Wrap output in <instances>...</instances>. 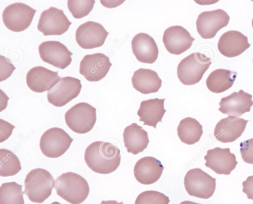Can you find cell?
<instances>
[{"instance_id":"cell-39","label":"cell","mask_w":253,"mask_h":204,"mask_svg":"<svg viewBox=\"0 0 253 204\" xmlns=\"http://www.w3.org/2000/svg\"><path fill=\"white\" fill-rule=\"evenodd\" d=\"M50 204H60V203L58 202H52V203Z\"/></svg>"},{"instance_id":"cell-4","label":"cell","mask_w":253,"mask_h":204,"mask_svg":"<svg viewBox=\"0 0 253 204\" xmlns=\"http://www.w3.org/2000/svg\"><path fill=\"white\" fill-rule=\"evenodd\" d=\"M211 64V58L200 52H193L179 63L177 68V77L185 85L196 84L202 79Z\"/></svg>"},{"instance_id":"cell-34","label":"cell","mask_w":253,"mask_h":204,"mask_svg":"<svg viewBox=\"0 0 253 204\" xmlns=\"http://www.w3.org/2000/svg\"><path fill=\"white\" fill-rule=\"evenodd\" d=\"M15 126L10 123L2 119H0V143L6 140L12 134Z\"/></svg>"},{"instance_id":"cell-3","label":"cell","mask_w":253,"mask_h":204,"mask_svg":"<svg viewBox=\"0 0 253 204\" xmlns=\"http://www.w3.org/2000/svg\"><path fill=\"white\" fill-rule=\"evenodd\" d=\"M24 186V193L29 200L33 203L41 204L51 195L55 181L49 171L37 168L27 174Z\"/></svg>"},{"instance_id":"cell-30","label":"cell","mask_w":253,"mask_h":204,"mask_svg":"<svg viewBox=\"0 0 253 204\" xmlns=\"http://www.w3.org/2000/svg\"><path fill=\"white\" fill-rule=\"evenodd\" d=\"M94 0H69L67 6L72 16L76 19L87 16L92 10L95 3Z\"/></svg>"},{"instance_id":"cell-21","label":"cell","mask_w":253,"mask_h":204,"mask_svg":"<svg viewBox=\"0 0 253 204\" xmlns=\"http://www.w3.org/2000/svg\"><path fill=\"white\" fill-rule=\"evenodd\" d=\"M250 46L247 37L235 30L224 33L220 36L217 44L219 52L227 57L239 56Z\"/></svg>"},{"instance_id":"cell-12","label":"cell","mask_w":253,"mask_h":204,"mask_svg":"<svg viewBox=\"0 0 253 204\" xmlns=\"http://www.w3.org/2000/svg\"><path fill=\"white\" fill-rule=\"evenodd\" d=\"M112 66L108 56L102 53L85 55L80 64V73L89 82L104 78Z\"/></svg>"},{"instance_id":"cell-19","label":"cell","mask_w":253,"mask_h":204,"mask_svg":"<svg viewBox=\"0 0 253 204\" xmlns=\"http://www.w3.org/2000/svg\"><path fill=\"white\" fill-rule=\"evenodd\" d=\"M164 167L154 157L148 156L139 159L135 163L133 173L136 180L144 185L156 182L161 177Z\"/></svg>"},{"instance_id":"cell-37","label":"cell","mask_w":253,"mask_h":204,"mask_svg":"<svg viewBox=\"0 0 253 204\" xmlns=\"http://www.w3.org/2000/svg\"><path fill=\"white\" fill-rule=\"evenodd\" d=\"M100 204H124L123 202L120 203L115 200L102 201Z\"/></svg>"},{"instance_id":"cell-33","label":"cell","mask_w":253,"mask_h":204,"mask_svg":"<svg viewBox=\"0 0 253 204\" xmlns=\"http://www.w3.org/2000/svg\"><path fill=\"white\" fill-rule=\"evenodd\" d=\"M0 82L6 80L12 74L15 67L10 60L1 55H0Z\"/></svg>"},{"instance_id":"cell-31","label":"cell","mask_w":253,"mask_h":204,"mask_svg":"<svg viewBox=\"0 0 253 204\" xmlns=\"http://www.w3.org/2000/svg\"><path fill=\"white\" fill-rule=\"evenodd\" d=\"M169 198L158 191L149 190L138 195L134 204H169Z\"/></svg>"},{"instance_id":"cell-20","label":"cell","mask_w":253,"mask_h":204,"mask_svg":"<svg viewBox=\"0 0 253 204\" xmlns=\"http://www.w3.org/2000/svg\"><path fill=\"white\" fill-rule=\"evenodd\" d=\"M252 95L240 90L234 92L227 97L222 98L219 103L218 108L222 113L228 115L241 116L250 111L253 105Z\"/></svg>"},{"instance_id":"cell-23","label":"cell","mask_w":253,"mask_h":204,"mask_svg":"<svg viewBox=\"0 0 253 204\" xmlns=\"http://www.w3.org/2000/svg\"><path fill=\"white\" fill-rule=\"evenodd\" d=\"M165 100V99L155 98L142 101L137 113L139 120L143 122L144 125L156 128L158 123L162 122L166 112L164 108Z\"/></svg>"},{"instance_id":"cell-6","label":"cell","mask_w":253,"mask_h":204,"mask_svg":"<svg viewBox=\"0 0 253 204\" xmlns=\"http://www.w3.org/2000/svg\"><path fill=\"white\" fill-rule=\"evenodd\" d=\"M184 185L191 196L208 199L216 188V179L199 168L188 170L184 178Z\"/></svg>"},{"instance_id":"cell-38","label":"cell","mask_w":253,"mask_h":204,"mask_svg":"<svg viewBox=\"0 0 253 204\" xmlns=\"http://www.w3.org/2000/svg\"><path fill=\"white\" fill-rule=\"evenodd\" d=\"M179 204H199L197 203H195L192 201H184L182 202H181Z\"/></svg>"},{"instance_id":"cell-35","label":"cell","mask_w":253,"mask_h":204,"mask_svg":"<svg viewBox=\"0 0 253 204\" xmlns=\"http://www.w3.org/2000/svg\"><path fill=\"white\" fill-rule=\"evenodd\" d=\"M242 185L243 192L246 194L248 199L253 200V175L248 177Z\"/></svg>"},{"instance_id":"cell-9","label":"cell","mask_w":253,"mask_h":204,"mask_svg":"<svg viewBox=\"0 0 253 204\" xmlns=\"http://www.w3.org/2000/svg\"><path fill=\"white\" fill-rule=\"evenodd\" d=\"M82 87L79 79L70 76L62 77L47 92L48 102L56 107L63 106L79 96Z\"/></svg>"},{"instance_id":"cell-40","label":"cell","mask_w":253,"mask_h":204,"mask_svg":"<svg viewBox=\"0 0 253 204\" xmlns=\"http://www.w3.org/2000/svg\"><path fill=\"white\" fill-rule=\"evenodd\" d=\"M252 26H253V18L252 19Z\"/></svg>"},{"instance_id":"cell-1","label":"cell","mask_w":253,"mask_h":204,"mask_svg":"<svg viewBox=\"0 0 253 204\" xmlns=\"http://www.w3.org/2000/svg\"><path fill=\"white\" fill-rule=\"evenodd\" d=\"M121 156L120 149L112 144L103 141L91 143L85 149L84 159L93 172L108 174L119 166Z\"/></svg>"},{"instance_id":"cell-10","label":"cell","mask_w":253,"mask_h":204,"mask_svg":"<svg viewBox=\"0 0 253 204\" xmlns=\"http://www.w3.org/2000/svg\"><path fill=\"white\" fill-rule=\"evenodd\" d=\"M229 20L228 14L221 9L202 12L196 22L197 32L204 39L213 38L228 25Z\"/></svg>"},{"instance_id":"cell-18","label":"cell","mask_w":253,"mask_h":204,"mask_svg":"<svg viewBox=\"0 0 253 204\" xmlns=\"http://www.w3.org/2000/svg\"><path fill=\"white\" fill-rule=\"evenodd\" d=\"M248 121L232 115L222 118L215 125L214 137L223 143L233 142L242 135Z\"/></svg>"},{"instance_id":"cell-22","label":"cell","mask_w":253,"mask_h":204,"mask_svg":"<svg viewBox=\"0 0 253 204\" xmlns=\"http://www.w3.org/2000/svg\"><path fill=\"white\" fill-rule=\"evenodd\" d=\"M132 52L139 61L152 64L158 56L159 49L154 39L148 34L139 33L132 39Z\"/></svg>"},{"instance_id":"cell-29","label":"cell","mask_w":253,"mask_h":204,"mask_svg":"<svg viewBox=\"0 0 253 204\" xmlns=\"http://www.w3.org/2000/svg\"><path fill=\"white\" fill-rule=\"evenodd\" d=\"M0 175L1 177L14 176L22 169L18 157L9 150L0 149Z\"/></svg>"},{"instance_id":"cell-11","label":"cell","mask_w":253,"mask_h":204,"mask_svg":"<svg viewBox=\"0 0 253 204\" xmlns=\"http://www.w3.org/2000/svg\"><path fill=\"white\" fill-rule=\"evenodd\" d=\"M71 24L62 10L51 6L41 13L37 29L45 36L61 35L67 31Z\"/></svg>"},{"instance_id":"cell-8","label":"cell","mask_w":253,"mask_h":204,"mask_svg":"<svg viewBox=\"0 0 253 204\" xmlns=\"http://www.w3.org/2000/svg\"><path fill=\"white\" fill-rule=\"evenodd\" d=\"M36 10L21 2L7 6L3 10L2 18L5 26L9 30L20 32L31 25Z\"/></svg>"},{"instance_id":"cell-27","label":"cell","mask_w":253,"mask_h":204,"mask_svg":"<svg viewBox=\"0 0 253 204\" xmlns=\"http://www.w3.org/2000/svg\"><path fill=\"white\" fill-rule=\"evenodd\" d=\"M177 131L180 141L190 145L199 142L203 133L202 125L196 119L190 117L180 121Z\"/></svg>"},{"instance_id":"cell-36","label":"cell","mask_w":253,"mask_h":204,"mask_svg":"<svg viewBox=\"0 0 253 204\" xmlns=\"http://www.w3.org/2000/svg\"><path fill=\"white\" fill-rule=\"evenodd\" d=\"M8 99V97L0 90V111L6 107Z\"/></svg>"},{"instance_id":"cell-25","label":"cell","mask_w":253,"mask_h":204,"mask_svg":"<svg viewBox=\"0 0 253 204\" xmlns=\"http://www.w3.org/2000/svg\"><path fill=\"white\" fill-rule=\"evenodd\" d=\"M131 83L136 91L143 94H149L158 92L162 81L156 71L141 68L133 73Z\"/></svg>"},{"instance_id":"cell-24","label":"cell","mask_w":253,"mask_h":204,"mask_svg":"<svg viewBox=\"0 0 253 204\" xmlns=\"http://www.w3.org/2000/svg\"><path fill=\"white\" fill-rule=\"evenodd\" d=\"M123 136L127 152L134 155L142 152L149 143L147 132L136 123L126 126Z\"/></svg>"},{"instance_id":"cell-2","label":"cell","mask_w":253,"mask_h":204,"mask_svg":"<svg viewBox=\"0 0 253 204\" xmlns=\"http://www.w3.org/2000/svg\"><path fill=\"white\" fill-rule=\"evenodd\" d=\"M54 188L57 194L71 204H80L87 198L89 187L81 175L72 172L62 174L55 180Z\"/></svg>"},{"instance_id":"cell-32","label":"cell","mask_w":253,"mask_h":204,"mask_svg":"<svg viewBox=\"0 0 253 204\" xmlns=\"http://www.w3.org/2000/svg\"><path fill=\"white\" fill-rule=\"evenodd\" d=\"M240 153L245 162L253 164V138L240 143Z\"/></svg>"},{"instance_id":"cell-28","label":"cell","mask_w":253,"mask_h":204,"mask_svg":"<svg viewBox=\"0 0 253 204\" xmlns=\"http://www.w3.org/2000/svg\"><path fill=\"white\" fill-rule=\"evenodd\" d=\"M22 185L16 182L2 183L0 187V204H24Z\"/></svg>"},{"instance_id":"cell-13","label":"cell","mask_w":253,"mask_h":204,"mask_svg":"<svg viewBox=\"0 0 253 204\" xmlns=\"http://www.w3.org/2000/svg\"><path fill=\"white\" fill-rule=\"evenodd\" d=\"M108 34L101 24L89 21L78 27L75 37L80 47L84 49H92L103 46Z\"/></svg>"},{"instance_id":"cell-15","label":"cell","mask_w":253,"mask_h":204,"mask_svg":"<svg viewBox=\"0 0 253 204\" xmlns=\"http://www.w3.org/2000/svg\"><path fill=\"white\" fill-rule=\"evenodd\" d=\"M195 39L182 26H172L166 29L163 36V42L167 51L179 55L192 46Z\"/></svg>"},{"instance_id":"cell-7","label":"cell","mask_w":253,"mask_h":204,"mask_svg":"<svg viewBox=\"0 0 253 204\" xmlns=\"http://www.w3.org/2000/svg\"><path fill=\"white\" fill-rule=\"evenodd\" d=\"M73 139L63 129L52 127L42 135L40 148L42 153L49 158H57L69 149Z\"/></svg>"},{"instance_id":"cell-16","label":"cell","mask_w":253,"mask_h":204,"mask_svg":"<svg viewBox=\"0 0 253 204\" xmlns=\"http://www.w3.org/2000/svg\"><path fill=\"white\" fill-rule=\"evenodd\" d=\"M205 165L218 174L229 175L238 162L235 155L229 148L216 147L209 150L204 156Z\"/></svg>"},{"instance_id":"cell-17","label":"cell","mask_w":253,"mask_h":204,"mask_svg":"<svg viewBox=\"0 0 253 204\" xmlns=\"http://www.w3.org/2000/svg\"><path fill=\"white\" fill-rule=\"evenodd\" d=\"M58 72L41 66L31 68L26 75V83L30 90L36 93L50 90L60 80Z\"/></svg>"},{"instance_id":"cell-14","label":"cell","mask_w":253,"mask_h":204,"mask_svg":"<svg viewBox=\"0 0 253 204\" xmlns=\"http://www.w3.org/2000/svg\"><path fill=\"white\" fill-rule=\"evenodd\" d=\"M39 52L44 62L61 69L66 68L72 62V53L59 41L42 42L39 46Z\"/></svg>"},{"instance_id":"cell-5","label":"cell","mask_w":253,"mask_h":204,"mask_svg":"<svg viewBox=\"0 0 253 204\" xmlns=\"http://www.w3.org/2000/svg\"><path fill=\"white\" fill-rule=\"evenodd\" d=\"M96 109L86 102H79L65 114V121L73 132L85 134L93 128L96 121Z\"/></svg>"},{"instance_id":"cell-26","label":"cell","mask_w":253,"mask_h":204,"mask_svg":"<svg viewBox=\"0 0 253 204\" xmlns=\"http://www.w3.org/2000/svg\"><path fill=\"white\" fill-rule=\"evenodd\" d=\"M237 72L225 69H217L211 72L206 80L208 89L214 93H221L233 85Z\"/></svg>"}]
</instances>
